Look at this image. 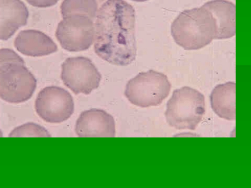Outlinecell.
Returning a JSON list of instances; mask_svg holds the SVG:
<instances>
[{"label":"cell","mask_w":251,"mask_h":188,"mask_svg":"<svg viewBox=\"0 0 251 188\" xmlns=\"http://www.w3.org/2000/svg\"><path fill=\"white\" fill-rule=\"evenodd\" d=\"M217 31L214 18L202 6L183 11L171 27L174 41L186 50H197L205 47L215 39Z\"/></svg>","instance_id":"7a4b0ae2"},{"label":"cell","mask_w":251,"mask_h":188,"mask_svg":"<svg viewBox=\"0 0 251 188\" xmlns=\"http://www.w3.org/2000/svg\"><path fill=\"white\" fill-rule=\"evenodd\" d=\"M7 63L25 64L23 58L13 50L9 48L0 49V65Z\"/></svg>","instance_id":"2e32d148"},{"label":"cell","mask_w":251,"mask_h":188,"mask_svg":"<svg viewBox=\"0 0 251 188\" xmlns=\"http://www.w3.org/2000/svg\"><path fill=\"white\" fill-rule=\"evenodd\" d=\"M209 10L214 18L217 27L215 39H225L234 36L236 33L235 4L226 0H212L202 5Z\"/></svg>","instance_id":"7c38bea8"},{"label":"cell","mask_w":251,"mask_h":188,"mask_svg":"<svg viewBox=\"0 0 251 188\" xmlns=\"http://www.w3.org/2000/svg\"><path fill=\"white\" fill-rule=\"evenodd\" d=\"M35 109L44 121L52 123L67 120L74 111V102L71 94L64 89L55 86L45 87L38 93Z\"/></svg>","instance_id":"ba28073f"},{"label":"cell","mask_w":251,"mask_h":188,"mask_svg":"<svg viewBox=\"0 0 251 188\" xmlns=\"http://www.w3.org/2000/svg\"><path fill=\"white\" fill-rule=\"evenodd\" d=\"M171 87L165 74L151 70L140 72L130 79L126 84L125 95L136 106H156L168 96Z\"/></svg>","instance_id":"277c9868"},{"label":"cell","mask_w":251,"mask_h":188,"mask_svg":"<svg viewBox=\"0 0 251 188\" xmlns=\"http://www.w3.org/2000/svg\"><path fill=\"white\" fill-rule=\"evenodd\" d=\"M236 84L227 82L215 86L210 95L213 111L221 118L228 120L236 119Z\"/></svg>","instance_id":"4fadbf2b"},{"label":"cell","mask_w":251,"mask_h":188,"mask_svg":"<svg viewBox=\"0 0 251 188\" xmlns=\"http://www.w3.org/2000/svg\"><path fill=\"white\" fill-rule=\"evenodd\" d=\"M37 86L32 73L20 63L0 65V98L11 103H20L29 99Z\"/></svg>","instance_id":"5b68a950"},{"label":"cell","mask_w":251,"mask_h":188,"mask_svg":"<svg viewBox=\"0 0 251 188\" xmlns=\"http://www.w3.org/2000/svg\"><path fill=\"white\" fill-rule=\"evenodd\" d=\"M29 4L39 8H46L55 5L59 0H25Z\"/></svg>","instance_id":"e0dca14e"},{"label":"cell","mask_w":251,"mask_h":188,"mask_svg":"<svg viewBox=\"0 0 251 188\" xmlns=\"http://www.w3.org/2000/svg\"><path fill=\"white\" fill-rule=\"evenodd\" d=\"M94 49L105 61L126 66L135 59V12L124 0H107L99 8L95 19Z\"/></svg>","instance_id":"6da1fadb"},{"label":"cell","mask_w":251,"mask_h":188,"mask_svg":"<svg viewBox=\"0 0 251 188\" xmlns=\"http://www.w3.org/2000/svg\"><path fill=\"white\" fill-rule=\"evenodd\" d=\"M28 15L26 6L21 0H0V40H8L25 25Z\"/></svg>","instance_id":"8fae6325"},{"label":"cell","mask_w":251,"mask_h":188,"mask_svg":"<svg viewBox=\"0 0 251 188\" xmlns=\"http://www.w3.org/2000/svg\"><path fill=\"white\" fill-rule=\"evenodd\" d=\"M9 137H50L44 127L33 122H27L14 128Z\"/></svg>","instance_id":"9a60e30c"},{"label":"cell","mask_w":251,"mask_h":188,"mask_svg":"<svg viewBox=\"0 0 251 188\" xmlns=\"http://www.w3.org/2000/svg\"><path fill=\"white\" fill-rule=\"evenodd\" d=\"M75 131L79 137H114L115 120L103 110L91 109L80 114L76 121Z\"/></svg>","instance_id":"9c48e42d"},{"label":"cell","mask_w":251,"mask_h":188,"mask_svg":"<svg viewBox=\"0 0 251 188\" xmlns=\"http://www.w3.org/2000/svg\"><path fill=\"white\" fill-rule=\"evenodd\" d=\"M61 78L75 94H90L97 89L101 74L92 61L84 56L67 58L62 64Z\"/></svg>","instance_id":"52a82bcc"},{"label":"cell","mask_w":251,"mask_h":188,"mask_svg":"<svg viewBox=\"0 0 251 188\" xmlns=\"http://www.w3.org/2000/svg\"><path fill=\"white\" fill-rule=\"evenodd\" d=\"M99 3L97 0H63L60 6L62 17L71 14L87 15L95 20Z\"/></svg>","instance_id":"5bb4252c"},{"label":"cell","mask_w":251,"mask_h":188,"mask_svg":"<svg viewBox=\"0 0 251 188\" xmlns=\"http://www.w3.org/2000/svg\"><path fill=\"white\" fill-rule=\"evenodd\" d=\"M132 0L134 1H137V2H143V1H147L148 0Z\"/></svg>","instance_id":"ac0fdd59"},{"label":"cell","mask_w":251,"mask_h":188,"mask_svg":"<svg viewBox=\"0 0 251 188\" xmlns=\"http://www.w3.org/2000/svg\"><path fill=\"white\" fill-rule=\"evenodd\" d=\"M99 3L102 2L104 0H97Z\"/></svg>","instance_id":"d6986e66"},{"label":"cell","mask_w":251,"mask_h":188,"mask_svg":"<svg viewBox=\"0 0 251 188\" xmlns=\"http://www.w3.org/2000/svg\"><path fill=\"white\" fill-rule=\"evenodd\" d=\"M62 18L55 31L61 47L70 52L88 49L94 41V20L87 15L77 14Z\"/></svg>","instance_id":"8992f818"},{"label":"cell","mask_w":251,"mask_h":188,"mask_svg":"<svg viewBox=\"0 0 251 188\" xmlns=\"http://www.w3.org/2000/svg\"><path fill=\"white\" fill-rule=\"evenodd\" d=\"M14 45L21 53L31 57L48 55L58 49L56 44L50 37L35 29L21 31L15 38Z\"/></svg>","instance_id":"30bf717a"},{"label":"cell","mask_w":251,"mask_h":188,"mask_svg":"<svg viewBox=\"0 0 251 188\" xmlns=\"http://www.w3.org/2000/svg\"><path fill=\"white\" fill-rule=\"evenodd\" d=\"M205 112L204 96L188 86L174 90L166 104L167 123L178 129L195 130Z\"/></svg>","instance_id":"3957f363"}]
</instances>
